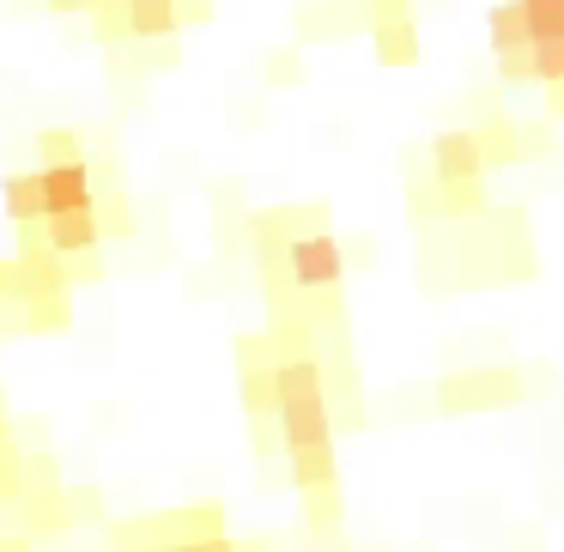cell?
<instances>
[{
    "mask_svg": "<svg viewBox=\"0 0 564 552\" xmlns=\"http://www.w3.org/2000/svg\"><path fill=\"white\" fill-rule=\"evenodd\" d=\"M285 280L297 285V292H334V285L346 280V249L334 243L328 231H297L292 249H285Z\"/></svg>",
    "mask_w": 564,
    "mask_h": 552,
    "instance_id": "6da1fadb",
    "label": "cell"
},
{
    "mask_svg": "<svg viewBox=\"0 0 564 552\" xmlns=\"http://www.w3.org/2000/svg\"><path fill=\"white\" fill-rule=\"evenodd\" d=\"M522 394V382H516V370H462V377H443L437 382V407L443 413H486V407H503Z\"/></svg>",
    "mask_w": 564,
    "mask_h": 552,
    "instance_id": "7a4b0ae2",
    "label": "cell"
},
{
    "mask_svg": "<svg viewBox=\"0 0 564 552\" xmlns=\"http://www.w3.org/2000/svg\"><path fill=\"white\" fill-rule=\"evenodd\" d=\"M37 195H43V219H55V213H91V207H98V188H91L86 159H74V164H43V171H37Z\"/></svg>",
    "mask_w": 564,
    "mask_h": 552,
    "instance_id": "3957f363",
    "label": "cell"
},
{
    "mask_svg": "<svg viewBox=\"0 0 564 552\" xmlns=\"http://www.w3.org/2000/svg\"><path fill=\"white\" fill-rule=\"evenodd\" d=\"M431 176L437 183H479L486 176V152H479L474 128H449L431 140Z\"/></svg>",
    "mask_w": 564,
    "mask_h": 552,
    "instance_id": "277c9868",
    "label": "cell"
},
{
    "mask_svg": "<svg viewBox=\"0 0 564 552\" xmlns=\"http://www.w3.org/2000/svg\"><path fill=\"white\" fill-rule=\"evenodd\" d=\"M43 231H50L55 256H91V249L104 243L98 207H91V213H55V219H43Z\"/></svg>",
    "mask_w": 564,
    "mask_h": 552,
    "instance_id": "5b68a950",
    "label": "cell"
},
{
    "mask_svg": "<svg viewBox=\"0 0 564 552\" xmlns=\"http://www.w3.org/2000/svg\"><path fill=\"white\" fill-rule=\"evenodd\" d=\"M183 31L176 19V0H128V37L134 43H164Z\"/></svg>",
    "mask_w": 564,
    "mask_h": 552,
    "instance_id": "8992f818",
    "label": "cell"
},
{
    "mask_svg": "<svg viewBox=\"0 0 564 552\" xmlns=\"http://www.w3.org/2000/svg\"><path fill=\"white\" fill-rule=\"evenodd\" d=\"M486 25H491V50H498V55L534 50V25H528V0H498Z\"/></svg>",
    "mask_w": 564,
    "mask_h": 552,
    "instance_id": "52a82bcc",
    "label": "cell"
},
{
    "mask_svg": "<svg viewBox=\"0 0 564 552\" xmlns=\"http://www.w3.org/2000/svg\"><path fill=\"white\" fill-rule=\"evenodd\" d=\"M370 37H377V62H382V67H413V62H419V31H413V19L370 25Z\"/></svg>",
    "mask_w": 564,
    "mask_h": 552,
    "instance_id": "ba28073f",
    "label": "cell"
},
{
    "mask_svg": "<svg viewBox=\"0 0 564 552\" xmlns=\"http://www.w3.org/2000/svg\"><path fill=\"white\" fill-rule=\"evenodd\" d=\"M292 486L297 491L340 486V462H334V450H292Z\"/></svg>",
    "mask_w": 564,
    "mask_h": 552,
    "instance_id": "9c48e42d",
    "label": "cell"
},
{
    "mask_svg": "<svg viewBox=\"0 0 564 552\" xmlns=\"http://www.w3.org/2000/svg\"><path fill=\"white\" fill-rule=\"evenodd\" d=\"M74 328V297L67 292H43L25 304V334H67Z\"/></svg>",
    "mask_w": 564,
    "mask_h": 552,
    "instance_id": "30bf717a",
    "label": "cell"
},
{
    "mask_svg": "<svg viewBox=\"0 0 564 552\" xmlns=\"http://www.w3.org/2000/svg\"><path fill=\"white\" fill-rule=\"evenodd\" d=\"M0 201H7V219L13 225H37L43 219V195H37V171H19L0 183Z\"/></svg>",
    "mask_w": 564,
    "mask_h": 552,
    "instance_id": "8fae6325",
    "label": "cell"
},
{
    "mask_svg": "<svg viewBox=\"0 0 564 552\" xmlns=\"http://www.w3.org/2000/svg\"><path fill=\"white\" fill-rule=\"evenodd\" d=\"M474 134H479V152H486V171H498V164H516V159H522V134H516V128L503 122V116L479 122Z\"/></svg>",
    "mask_w": 564,
    "mask_h": 552,
    "instance_id": "7c38bea8",
    "label": "cell"
},
{
    "mask_svg": "<svg viewBox=\"0 0 564 552\" xmlns=\"http://www.w3.org/2000/svg\"><path fill=\"white\" fill-rule=\"evenodd\" d=\"M0 504H25V450L13 443L7 419H0Z\"/></svg>",
    "mask_w": 564,
    "mask_h": 552,
    "instance_id": "4fadbf2b",
    "label": "cell"
},
{
    "mask_svg": "<svg viewBox=\"0 0 564 552\" xmlns=\"http://www.w3.org/2000/svg\"><path fill=\"white\" fill-rule=\"evenodd\" d=\"M534 86H558L564 79V37H534Z\"/></svg>",
    "mask_w": 564,
    "mask_h": 552,
    "instance_id": "5bb4252c",
    "label": "cell"
},
{
    "mask_svg": "<svg viewBox=\"0 0 564 552\" xmlns=\"http://www.w3.org/2000/svg\"><path fill=\"white\" fill-rule=\"evenodd\" d=\"M37 159L43 164H74L79 159V134L74 128H50V134H37Z\"/></svg>",
    "mask_w": 564,
    "mask_h": 552,
    "instance_id": "9a60e30c",
    "label": "cell"
},
{
    "mask_svg": "<svg viewBox=\"0 0 564 552\" xmlns=\"http://www.w3.org/2000/svg\"><path fill=\"white\" fill-rule=\"evenodd\" d=\"M528 25L534 37H564V0H528Z\"/></svg>",
    "mask_w": 564,
    "mask_h": 552,
    "instance_id": "2e32d148",
    "label": "cell"
},
{
    "mask_svg": "<svg viewBox=\"0 0 564 552\" xmlns=\"http://www.w3.org/2000/svg\"><path fill=\"white\" fill-rule=\"evenodd\" d=\"M98 225H104V237H134V213H128V201L122 195L98 201Z\"/></svg>",
    "mask_w": 564,
    "mask_h": 552,
    "instance_id": "e0dca14e",
    "label": "cell"
},
{
    "mask_svg": "<svg viewBox=\"0 0 564 552\" xmlns=\"http://www.w3.org/2000/svg\"><path fill=\"white\" fill-rule=\"evenodd\" d=\"M437 195H443V213H479L486 207L479 183H437Z\"/></svg>",
    "mask_w": 564,
    "mask_h": 552,
    "instance_id": "ac0fdd59",
    "label": "cell"
},
{
    "mask_svg": "<svg viewBox=\"0 0 564 552\" xmlns=\"http://www.w3.org/2000/svg\"><path fill=\"white\" fill-rule=\"evenodd\" d=\"M176 19H183V25H207V19H213V0H176Z\"/></svg>",
    "mask_w": 564,
    "mask_h": 552,
    "instance_id": "d6986e66",
    "label": "cell"
},
{
    "mask_svg": "<svg viewBox=\"0 0 564 552\" xmlns=\"http://www.w3.org/2000/svg\"><path fill=\"white\" fill-rule=\"evenodd\" d=\"M292 79H297V62L292 55H273V86H292Z\"/></svg>",
    "mask_w": 564,
    "mask_h": 552,
    "instance_id": "ffe728a7",
    "label": "cell"
},
{
    "mask_svg": "<svg viewBox=\"0 0 564 552\" xmlns=\"http://www.w3.org/2000/svg\"><path fill=\"white\" fill-rule=\"evenodd\" d=\"M546 110L564 116V79H558V86H546Z\"/></svg>",
    "mask_w": 564,
    "mask_h": 552,
    "instance_id": "44dd1931",
    "label": "cell"
},
{
    "mask_svg": "<svg viewBox=\"0 0 564 552\" xmlns=\"http://www.w3.org/2000/svg\"><path fill=\"white\" fill-rule=\"evenodd\" d=\"M0 552H31L25 534H0Z\"/></svg>",
    "mask_w": 564,
    "mask_h": 552,
    "instance_id": "7402d4cb",
    "label": "cell"
},
{
    "mask_svg": "<svg viewBox=\"0 0 564 552\" xmlns=\"http://www.w3.org/2000/svg\"><path fill=\"white\" fill-rule=\"evenodd\" d=\"M0 419H7V394H0Z\"/></svg>",
    "mask_w": 564,
    "mask_h": 552,
    "instance_id": "603a6c76",
    "label": "cell"
}]
</instances>
